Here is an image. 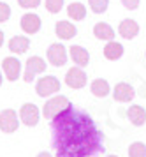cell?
<instances>
[{"instance_id": "cell-1", "label": "cell", "mask_w": 146, "mask_h": 157, "mask_svg": "<svg viewBox=\"0 0 146 157\" xmlns=\"http://www.w3.org/2000/svg\"><path fill=\"white\" fill-rule=\"evenodd\" d=\"M56 157H93L104 152V136L88 113L70 104L51 120Z\"/></svg>"}, {"instance_id": "cell-25", "label": "cell", "mask_w": 146, "mask_h": 157, "mask_svg": "<svg viewBox=\"0 0 146 157\" xmlns=\"http://www.w3.org/2000/svg\"><path fill=\"white\" fill-rule=\"evenodd\" d=\"M18 4L23 9H35L41 6V0H18Z\"/></svg>"}, {"instance_id": "cell-22", "label": "cell", "mask_w": 146, "mask_h": 157, "mask_svg": "<svg viewBox=\"0 0 146 157\" xmlns=\"http://www.w3.org/2000/svg\"><path fill=\"white\" fill-rule=\"evenodd\" d=\"M88 6L95 14H102L109 6V0H88Z\"/></svg>"}, {"instance_id": "cell-17", "label": "cell", "mask_w": 146, "mask_h": 157, "mask_svg": "<svg viewBox=\"0 0 146 157\" xmlns=\"http://www.w3.org/2000/svg\"><path fill=\"white\" fill-rule=\"evenodd\" d=\"M28 48H30V39L27 36H14L9 41V50L13 51V53L23 55V53L28 51Z\"/></svg>"}, {"instance_id": "cell-26", "label": "cell", "mask_w": 146, "mask_h": 157, "mask_svg": "<svg viewBox=\"0 0 146 157\" xmlns=\"http://www.w3.org/2000/svg\"><path fill=\"white\" fill-rule=\"evenodd\" d=\"M122 4H123L129 11H134V9L139 7V0H122Z\"/></svg>"}, {"instance_id": "cell-2", "label": "cell", "mask_w": 146, "mask_h": 157, "mask_svg": "<svg viewBox=\"0 0 146 157\" xmlns=\"http://www.w3.org/2000/svg\"><path fill=\"white\" fill-rule=\"evenodd\" d=\"M69 106H70V101L65 95H55V97L46 101V104L42 106V115H44V118L53 120L60 111H63L65 108H69Z\"/></svg>"}, {"instance_id": "cell-8", "label": "cell", "mask_w": 146, "mask_h": 157, "mask_svg": "<svg viewBox=\"0 0 146 157\" xmlns=\"http://www.w3.org/2000/svg\"><path fill=\"white\" fill-rule=\"evenodd\" d=\"M67 50H65V46L60 43H55L51 44L48 48V62L51 65H55V67H62V65H65V62H67Z\"/></svg>"}, {"instance_id": "cell-30", "label": "cell", "mask_w": 146, "mask_h": 157, "mask_svg": "<svg viewBox=\"0 0 146 157\" xmlns=\"http://www.w3.org/2000/svg\"><path fill=\"white\" fill-rule=\"evenodd\" d=\"M106 157H118V155H106Z\"/></svg>"}, {"instance_id": "cell-15", "label": "cell", "mask_w": 146, "mask_h": 157, "mask_svg": "<svg viewBox=\"0 0 146 157\" xmlns=\"http://www.w3.org/2000/svg\"><path fill=\"white\" fill-rule=\"evenodd\" d=\"M55 34L63 41H69L77 34V29L70 21H58L55 25Z\"/></svg>"}, {"instance_id": "cell-6", "label": "cell", "mask_w": 146, "mask_h": 157, "mask_svg": "<svg viewBox=\"0 0 146 157\" xmlns=\"http://www.w3.org/2000/svg\"><path fill=\"white\" fill-rule=\"evenodd\" d=\"M46 71V62L42 60L41 57H30L25 64V74H23V79L27 83H32L35 78V74Z\"/></svg>"}, {"instance_id": "cell-18", "label": "cell", "mask_w": 146, "mask_h": 157, "mask_svg": "<svg viewBox=\"0 0 146 157\" xmlns=\"http://www.w3.org/2000/svg\"><path fill=\"white\" fill-rule=\"evenodd\" d=\"M90 90L92 94L95 95V97H107L109 95V92H111V88H109V83L106 81V79L102 78H97V79H93L92 81V85H90Z\"/></svg>"}, {"instance_id": "cell-16", "label": "cell", "mask_w": 146, "mask_h": 157, "mask_svg": "<svg viewBox=\"0 0 146 157\" xmlns=\"http://www.w3.org/2000/svg\"><path fill=\"white\" fill-rule=\"evenodd\" d=\"M93 36L97 37L99 41H113L114 39V30L109 23L99 21L93 27Z\"/></svg>"}, {"instance_id": "cell-10", "label": "cell", "mask_w": 146, "mask_h": 157, "mask_svg": "<svg viewBox=\"0 0 146 157\" xmlns=\"http://www.w3.org/2000/svg\"><path fill=\"white\" fill-rule=\"evenodd\" d=\"M113 97H114V101H118V102H130L136 97V90H134L132 85L122 81V83H118V85L114 86Z\"/></svg>"}, {"instance_id": "cell-28", "label": "cell", "mask_w": 146, "mask_h": 157, "mask_svg": "<svg viewBox=\"0 0 146 157\" xmlns=\"http://www.w3.org/2000/svg\"><path fill=\"white\" fill-rule=\"evenodd\" d=\"M2 44H4V32L0 30V46H2Z\"/></svg>"}, {"instance_id": "cell-5", "label": "cell", "mask_w": 146, "mask_h": 157, "mask_svg": "<svg viewBox=\"0 0 146 157\" xmlns=\"http://www.w3.org/2000/svg\"><path fill=\"white\" fill-rule=\"evenodd\" d=\"M20 125V120H18V113L7 108V109H2L0 111V131L6 132V134H11L14 132Z\"/></svg>"}, {"instance_id": "cell-24", "label": "cell", "mask_w": 146, "mask_h": 157, "mask_svg": "<svg viewBox=\"0 0 146 157\" xmlns=\"http://www.w3.org/2000/svg\"><path fill=\"white\" fill-rule=\"evenodd\" d=\"M9 16H11V7L7 6L6 2H0V23L7 21Z\"/></svg>"}, {"instance_id": "cell-27", "label": "cell", "mask_w": 146, "mask_h": 157, "mask_svg": "<svg viewBox=\"0 0 146 157\" xmlns=\"http://www.w3.org/2000/svg\"><path fill=\"white\" fill-rule=\"evenodd\" d=\"M37 157H53V155H51L49 152H39V154H37Z\"/></svg>"}, {"instance_id": "cell-19", "label": "cell", "mask_w": 146, "mask_h": 157, "mask_svg": "<svg viewBox=\"0 0 146 157\" xmlns=\"http://www.w3.org/2000/svg\"><path fill=\"white\" fill-rule=\"evenodd\" d=\"M123 55V46L116 41H107V44L104 46V57L107 60H118Z\"/></svg>"}, {"instance_id": "cell-20", "label": "cell", "mask_w": 146, "mask_h": 157, "mask_svg": "<svg viewBox=\"0 0 146 157\" xmlns=\"http://www.w3.org/2000/svg\"><path fill=\"white\" fill-rule=\"evenodd\" d=\"M67 16L74 21H81L86 18V7H84L81 2H72L67 6Z\"/></svg>"}, {"instance_id": "cell-23", "label": "cell", "mask_w": 146, "mask_h": 157, "mask_svg": "<svg viewBox=\"0 0 146 157\" xmlns=\"http://www.w3.org/2000/svg\"><path fill=\"white\" fill-rule=\"evenodd\" d=\"M44 4H46V9H48L51 14L60 13V11H62V7H63V0H46Z\"/></svg>"}, {"instance_id": "cell-12", "label": "cell", "mask_w": 146, "mask_h": 157, "mask_svg": "<svg viewBox=\"0 0 146 157\" xmlns=\"http://www.w3.org/2000/svg\"><path fill=\"white\" fill-rule=\"evenodd\" d=\"M69 55H70V60H72L76 65H79V67H86L88 62H90V53L84 50L83 46L72 44L70 50H69Z\"/></svg>"}, {"instance_id": "cell-7", "label": "cell", "mask_w": 146, "mask_h": 157, "mask_svg": "<svg viewBox=\"0 0 146 157\" xmlns=\"http://www.w3.org/2000/svg\"><path fill=\"white\" fill-rule=\"evenodd\" d=\"M20 118L25 125L35 127V125L39 124V118H41V111H39V108L35 106V104L27 102V104H23L21 109H20Z\"/></svg>"}, {"instance_id": "cell-14", "label": "cell", "mask_w": 146, "mask_h": 157, "mask_svg": "<svg viewBox=\"0 0 146 157\" xmlns=\"http://www.w3.org/2000/svg\"><path fill=\"white\" fill-rule=\"evenodd\" d=\"M127 117H129V120L130 124H134L136 127H141V125H144L146 124V109L139 104H134L127 109Z\"/></svg>"}, {"instance_id": "cell-9", "label": "cell", "mask_w": 146, "mask_h": 157, "mask_svg": "<svg viewBox=\"0 0 146 157\" xmlns=\"http://www.w3.org/2000/svg\"><path fill=\"white\" fill-rule=\"evenodd\" d=\"M2 69L9 81H16L21 74V62L16 57H7L2 60Z\"/></svg>"}, {"instance_id": "cell-13", "label": "cell", "mask_w": 146, "mask_h": 157, "mask_svg": "<svg viewBox=\"0 0 146 157\" xmlns=\"http://www.w3.org/2000/svg\"><path fill=\"white\" fill-rule=\"evenodd\" d=\"M118 34L123 37V39H134V37L139 34V25H137V21L127 18V20H123V21L118 25Z\"/></svg>"}, {"instance_id": "cell-21", "label": "cell", "mask_w": 146, "mask_h": 157, "mask_svg": "<svg viewBox=\"0 0 146 157\" xmlns=\"http://www.w3.org/2000/svg\"><path fill=\"white\" fill-rule=\"evenodd\" d=\"M129 157H146V145L143 141H134L129 147Z\"/></svg>"}, {"instance_id": "cell-3", "label": "cell", "mask_w": 146, "mask_h": 157, "mask_svg": "<svg viewBox=\"0 0 146 157\" xmlns=\"http://www.w3.org/2000/svg\"><path fill=\"white\" fill-rule=\"evenodd\" d=\"M60 90V79L55 76H42L35 83V92L39 97H49Z\"/></svg>"}, {"instance_id": "cell-11", "label": "cell", "mask_w": 146, "mask_h": 157, "mask_svg": "<svg viewBox=\"0 0 146 157\" xmlns=\"http://www.w3.org/2000/svg\"><path fill=\"white\" fill-rule=\"evenodd\" d=\"M41 29V18L37 14H32V13H27L21 18V30L25 34H37Z\"/></svg>"}, {"instance_id": "cell-29", "label": "cell", "mask_w": 146, "mask_h": 157, "mask_svg": "<svg viewBox=\"0 0 146 157\" xmlns=\"http://www.w3.org/2000/svg\"><path fill=\"white\" fill-rule=\"evenodd\" d=\"M0 85H2V72H0Z\"/></svg>"}, {"instance_id": "cell-4", "label": "cell", "mask_w": 146, "mask_h": 157, "mask_svg": "<svg viewBox=\"0 0 146 157\" xmlns=\"http://www.w3.org/2000/svg\"><path fill=\"white\" fill-rule=\"evenodd\" d=\"M86 81H88L86 72H84L83 67H79V65L70 67L69 71H67V74H65V85L70 86V88H74V90L83 88V86L86 85Z\"/></svg>"}]
</instances>
